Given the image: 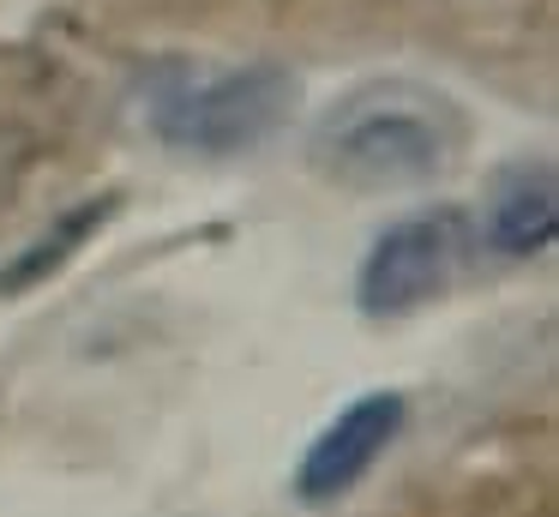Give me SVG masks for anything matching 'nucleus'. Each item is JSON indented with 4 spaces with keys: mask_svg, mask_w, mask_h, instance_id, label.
I'll list each match as a JSON object with an SVG mask.
<instances>
[{
    "mask_svg": "<svg viewBox=\"0 0 559 517\" xmlns=\"http://www.w3.org/2000/svg\"><path fill=\"white\" fill-rule=\"evenodd\" d=\"M463 151V115L445 91L415 79H373L319 115L307 156L343 192L433 187Z\"/></svg>",
    "mask_w": 559,
    "mask_h": 517,
    "instance_id": "obj_1",
    "label": "nucleus"
},
{
    "mask_svg": "<svg viewBox=\"0 0 559 517\" xmlns=\"http://www.w3.org/2000/svg\"><path fill=\"white\" fill-rule=\"evenodd\" d=\"M469 252V223L451 204L397 216L385 235L367 247L361 271H355V307L367 319H403V313L427 307L433 295H445L463 271Z\"/></svg>",
    "mask_w": 559,
    "mask_h": 517,
    "instance_id": "obj_3",
    "label": "nucleus"
},
{
    "mask_svg": "<svg viewBox=\"0 0 559 517\" xmlns=\"http://www.w3.org/2000/svg\"><path fill=\"white\" fill-rule=\"evenodd\" d=\"M109 216H115V192L73 204V211H67L61 223L49 228V235H37V240H31V247L19 252L13 265H7V271H0V289H7V295H19V289H31V283H43V277H55V271H61V265L79 252V247H85L91 235H97L103 223H109Z\"/></svg>",
    "mask_w": 559,
    "mask_h": 517,
    "instance_id": "obj_6",
    "label": "nucleus"
},
{
    "mask_svg": "<svg viewBox=\"0 0 559 517\" xmlns=\"http://www.w3.org/2000/svg\"><path fill=\"white\" fill-rule=\"evenodd\" d=\"M554 228H559V175L547 156L535 163H511L493 175L487 187V211H481V235L493 252L506 259H530V252L554 247Z\"/></svg>",
    "mask_w": 559,
    "mask_h": 517,
    "instance_id": "obj_5",
    "label": "nucleus"
},
{
    "mask_svg": "<svg viewBox=\"0 0 559 517\" xmlns=\"http://www.w3.org/2000/svg\"><path fill=\"white\" fill-rule=\"evenodd\" d=\"M403 391H367L343 409L337 421H325L313 445H307L301 469H295V500L301 505H331L343 500L349 487H361L367 469L391 451V439L403 433Z\"/></svg>",
    "mask_w": 559,
    "mask_h": 517,
    "instance_id": "obj_4",
    "label": "nucleus"
},
{
    "mask_svg": "<svg viewBox=\"0 0 559 517\" xmlns=\"http://www.w3.org/2000/svg\"><path fill=\"white\" fill-rule=\"evenodd\" d=\"M301 103V79L283 60L199 67L163 60L145 79V120L169 151L187 156H241L271 144Z\"/></svg>",
    "mask_w": 559,
    "mask_h": 517,
    "instance_id": "obj_2",
    "label": "nucleus"
}]
</instances>
